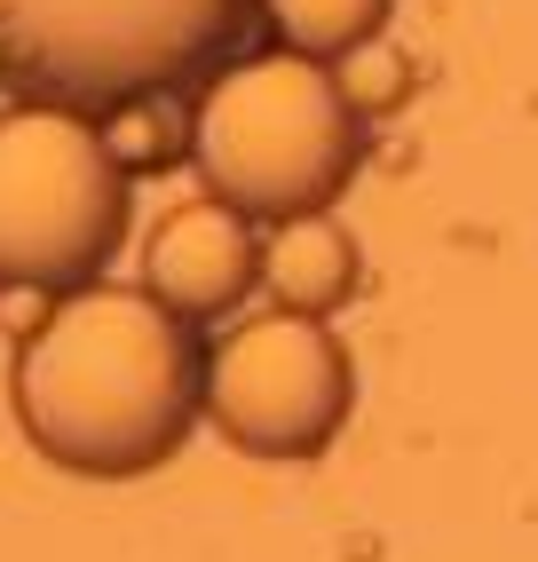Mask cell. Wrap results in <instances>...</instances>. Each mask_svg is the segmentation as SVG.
<instances>
[{"label": "cell", "instance_id": "cell-3", "mask_svg": "<svg viewBox=\"0 0 538 562\" xmlns=\"http://www.w3.org/2000/svg\"><path fill=\"white\" fill-rule=\"evenodd\" d=\"M254 24L261 0H0V80L103 120L222 71Z\"/></svg>", "mask_w": 538, "mask_h": 562}, {"label": "cell", "instance_id": "cell-2", "mask_svg": "<svg viewBox=\"0 0 538 562\" xmlns=\"http://www.w3.org/2000/svg\"><path fill=\"white\" fill-rule=\"evenodd\" d=\"M190 167L206 199L238 206L246 222L333 214L365 167V120L317 56H229L206 71V95L190 111Z\"/></svg>", "mask_w": 538, "mask_h": 562}, {"label": "cell", "instance_id": "cell-7", "mask_svg": "<svg viewBox=\"0 0 538 562\" xmlns=\"http://www.w3.org/2000/svg\"><path fill=\"white\" fill-rule=\"evenodd\" d=\"M261 285L278 293V310L333 317L357 302L365 254L333 214H293V222H269V238H261Z\"/></svg>", "mask_w": 538, "mask_h": 562}, {"label": "cell", "instance_id": "cell-8", "mask_svg": "<svg viewBox=\"0 0 538 562\" xmlns=\"http://www.w3.org/2000/svg\"><path fill=\"white\" fill-rule=\"evenodd\" d=\"M389 16H396V0H261V24L278 32V48L317 56V64H340L349 48L380 41Z\"/></svg>", "mask_w": 538, "mask_h": 562}, {"label": "cell", "instance_id": "cell-4", "mask_svg": "<svg viewBox=\"0 0 538 562\" xmlns=\"http://www.w3.org/2000/svg\"><path fill=\"white\" fill-rule=\"evenodd\" d=\"M135 222V167L96 111H0V293H71L111 270Z\"/></svg>", "mask_w": 538, "mask_h": 562}, {"label": "cell", "instance_id": "cell-1", "mask_svg": "<svg viewBox=\"0 0 538 562\" xmlns=\"http://www.w3.org/2000/svg\"><path fill=\"white\" fill-rule=\"evenodd\" d=\"M16 428L64 475L127 483L167 468L206 420V341L150 285H71L24 333Z\"/></svg>", "mask_w": 538, "mask_h": 562}, {"label": "cell", "instance_id": "cell-9", "mask_svg": "<svg viewBox=\"0 0 538 562\" xmlns=\"http://www.w3.org/2000/svg\"><path fill=\"white\" fill-rule=\"evenodd\" d=\"M333 80H340V95L357 103V120H380V111H396L412 95V64L389 48V32H380V41H365V48H349L333 64Z\"/></svg>", "mask_w": 538, "mask_h": 562}, {"label": "cell", "instance_id": "cell-5", "mask_svg": "<svg viewBox=\"0 0 538 562\" xmlns=\"http://www.w3.org/2000/svg\"><path fill=\"white\" fill-rule=\"evenodd\" d=\"M357 364L333 341V317L269 310L206 341V420L246 460H317L349 428Z\"/></svg>", "mask_w": 538, "mask_h": 562}, {"label": "cell", "instance_id": "cell-6", "mask_svg": "<svg viewBox=\"0 0 538 562\" xmlns=\"http://www.w3.org/2000/svg\"><path fill=\"white\" fill-rule=\"evenodd\" d=\"M143 285L159 293L182 325H222V317H238V302L261 285V231L222 199H190V206L150 222Z\"/></svg>", "mask_w": 538, "mask_h": 562}]
</instances>
